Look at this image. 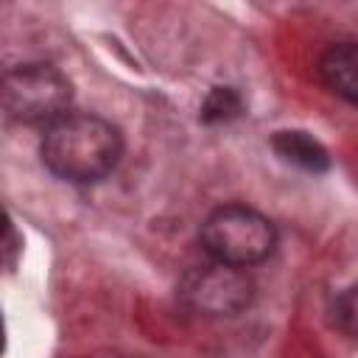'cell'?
Returning <instances> with one entry per match:
<instances>
[{"instance_id": "cell-4", "label": "cell", "mask_w": 358, "mask_h": 358, "mask_svg": "<svg viewBox=\"0 0 358 358\" xmlns=\"http://www.w3.org/2000/svg\"><path fill=\"white\" fill-rule=\"evenodd\" d=\"M179 299L199 316L229 319L243 313L255 299V282L246 268L227 263H207L187 268L179 280Z\"/></svg>"}, {"instance_id": "cell-6", "label": "cell", "mask_w": 358, "mask_h": 358, "mask_svg": "<svg viewBox=\"0 0 358 358\" xmlns=\"http://www.w3.org/2000/svg\"><path fill=\"white\" fill-rule=\"evenodd\" d=\"M271 148L291 165L310 171V173H322L330 168V154L327 148L310 137L308 131H296V129H285V131H274L271 137Z\"/></svg>"}, {"instance_id": "cell-3", "label": "cell", "mask_w": 358, "mask_h": 358, "mask_svg": "<svg viewBox=\"0 0 358 358\" xmlns=\"http://www.w3.org/2000/svg\"><path fill=\"white\" fill-rule=\"evenodd\" d=\"M0 95L8 120L22 126H50L53 120L67 115L73 101V84L59 67L34 62L6 70L0 81Z\"/></svg>"}, {"instance_id": "cell-5", "label": "cell", "mask_w": 358, "mask_h": 358, "mask_svg": "<svg viewBox=\"0 0 358 358\" xmlns=\"http://www.w3.org/2000/svg\"><path fill=\"white\" fill-rule=\"evenodd\" d=\"M316 73L336 98L358 106V42L330 45L319 56Z\"/></svg>"}, {"instance_id": "cell-2", "label": "cell", "mask_w": 358, "mask_h": 358, "mask_svg": "<svg viewBox=\"0 0 358 358\" xmlns=\"http://www.w3.org/2000/svg\"><path fill=\"white\" fill-rule=\"evenodd\" d=\"M199 243L215 263L249 268L271 257L277 249V227L260 210L232 201L207 213L199 227Z\"/></svg>"}, {"instance_id": "cell-8", "label": "cell", "mask_w": 358, "mask_h": 358, "mask_svg": "<svg viewBox=\"0 0 358 358\" xmlns=\"http://www.w3.org/2000/svg\"><path fill=\"white\" fill-rule=\"evenodd\" d=\"M241 112V98L235 90L229 87H215L210 90L204 106H201V117L204 120H229Z\"/></svg>"}, {"instance_id": "cell-7", "label": "cell", "mask_w": 358, "mask_h": 358, "mask_svg": "<svg viewBox=\"0 0 358 358\" xmlns=\"http://www.w3.org/2000/svg\"><path fill=\"white\" fill-rule=\"evenodd\" d=\"M330 322L347 338L358 341V285L341 291L330 305Z\"/></svg>"}, {"instance_id": "cell-1", "label": "cell", "mask_w": 358, "mask_h": 358, "mask_svg": "<svg viewBox=\"0 0 358 358\" xmlns=\"http://www.w3.org/2000/svg\"><path fill=\"white\" fill-rule=\"evenodd\" d=\"M39 157L45 168L73 185L106 179L123 157V134L92 112H67L42 129Z\"/></svg>"}]
</instances>
